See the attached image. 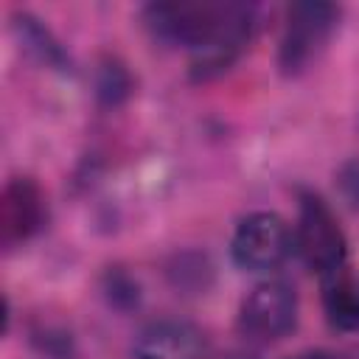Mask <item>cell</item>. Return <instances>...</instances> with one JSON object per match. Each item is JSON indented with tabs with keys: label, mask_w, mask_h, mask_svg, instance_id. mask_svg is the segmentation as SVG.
Returning <instances> with one entry per match:
<instances>
[{
	"label": "cell",
	"mask_w": 359,
	"mask_h": 359,
	"mask_svg": "<svg viewBox=\"0 0 359 359\" xmlns=\"http://www.w3.org/2000/svg\"><path fill=\"white\" fill-rule=\"evenodd\" d=\"M157 42L194 53L191 79L208 81L233 67L258 28V6L236 0H168L143 8Z\"/></svg>",
	"instance_id": "obj_1"
},
{
	"label": "cell",
	"mask_w": 359,
	"mask_h": 359,
	"mask_svg": "<svg viewBox=\"0 0 359 359\" xmlns=\"http://www.w3.org/2000/svg\"><path fill=\"white\" fill-rule=\"evenodd\" d=\"M339 6L323 0H300L286 6V20L278 42V70L286 79L303 76L328 48L337 25Z\"/></svg>",
	"instance_id": "obj_2"
},
{
	"label": "cell",
	"mask_w": 359,
	"mask_h": 359,
	"mask_svg": "<svg viewBox=\"0 0 359 359\" xmlns=\"http://www.w3.org/2000/svg\"><path fill=\"white\" fill-rule=\"evenodd\" d=\"M294 250L306 261L320 280L345 272L348 241L345 233L323 196L314 191H300L297 202V224H294Z\"/></svg>",
	"instance_id": "obj_3"
},
{
	"label": "cell",
	"mask_w": 359,
	"mask_h": 359,
	"mask_svg": "<svg viewBox=\"0 0 359 359\" xmlns=\"http://www.w3.org/2000/svg\"><path fill=\"white\" fill-rule=\"evenodd\" d=\"M294 250V230L272 210H255L236 224L230 238V255L244 272H275Z\"/></svg>",
	"instance_id": "obj_4"
},
{
	"label": "cell",
	"mask_w": 359,
	"mask_h": 359,
	"mask_svg": "<svg viewBox=\"0 0 359 359\" xmlns=\"http://www.w3.org/2000/svg\"><path fill=\"white\" fill-rule=\"evenodd\" d=\"M238 328L252 342H278L297 328V294L283 280L258 283L238 309Z\"/></svg>",
	"instance_id": "obj_5"
},
{
	"label": "cell",
	"mask_w": 359,
	"mask_h": 359,
	"mask_svg": "<svg viewBox=\"0 0 359 359\" xmlns=\"http://www.w3.org/2000/svg\"><path fill=\"white\" fill-rule=\"evenodd\" d=\"M135 359H210V345L205 331L191 320L160 317L140 328Z\"/></svg>",
	"instance_id": "obj_6"
},
{
	"label": "cell",
	"mask_w": 359,
	"mask_h": 359,
	"mask_svg": "<svg viewBox=\"0 0 359 359\" xmlns=\"http://www.w3.org/2000/svg\"><path fill=\"white\" fill-rule=\"evenodd\" d=\"M48 219L45 194L28 177H14L6 182L0 194V238L3 247L11 250L14 244L28 241L42 230Z\"/></svg>",
	"instance_id": "obj_7"
},
{
	"label": "cell",
	"mask_w": 359,
	"mask_h": 359,
	"mask_svg": "<svg viewBox=\"0 0 359 359\" xmlns=\"http://www.w3.org/2000/svg\"><path fill=\"white\" fill-rule=\"evenodd\" d=\"M11 28H14L17 42L22 45V50L34 62H39V65H45L50 70H59V73H70L73 70V62H70L67 50L62 48V42L53 36V31L42 20H36L28 11H17L11 17Z\"/></svg>",
	"instance_id": "obj_8"
},
{
	"label": "cell",
	"mask_w": 359,
	"mask_h": 359,
	"mask_svg": "<svg viewBox=\"0 0 359 359\" xmlns=\"http://www.w3.org/2000/svg\"><path fill=\"white\" fill-rule=\"evenodd\" d=\"M323 306L334 328L359 331V283L348 272L323 280Z\"/></svg>",
	"instance_id": "obj_9"
},
{
	"label": "cell",
	"mask_w": 359,
	"mask_h": 359,
	"mask_svg": "<svg viewBox=\"0 0 359 359\" xmlns=\"http://www.w3.org/2000/svg\"><path fill=\"white\" fill-rule=\"evenodd\" d=\"M95 95L104 107H118L132 95V76L118 59H104L95 70Z\"/></svg>",
	"instance_id": "obj_10"
},
{
	"label": "cell",
	"mask_w": 359,
	"mask_h": 359,
	"mask_svg": "<svg viewBox=\"0 0 359 359\" xmlns=\"http://www.w3.org/2000/svg\"><path fill=\"white\" fill-rule=\"evenodd\" d=\"M168 278L174 283V289H185V292H205L213 280V269L210 264L199 255V252H185V255H177L171 269H168Z\"/></svg>",
	"instance_id": "obj_11"
},
{
	"label": "cell",
	"mask_w": 359,
	"mask_h": 359,
	"mask_svg": "<svg viewBox=\"0 0 359 359\" xmlns=\"http://www.w3.org/2000/svg\"><path fill=\"white\" fill-rule=\"evenodd\" d=\"M104 294L109 300V306L121 309V311H129V309H137L140 303V286L137 280L123 272V269H109L104 275Z\"/></svg>",
	"instance_id": "obj_12"
},
{
	"label": "cell",
	"mask_w": 359,
	"mask_h": 359,
	"mask_svg": "<svg viewBox=\"0 0 359 359\" xmlns=\"http://www.w3.org/2000/svg\"><path fill=\"white\" fill-rule=\"evenodd\" d=\"M337 185H339V194L345 196V202L351 208H359V160H348L337 171Z\"/></svg>",
	"instance_id": "obj_13"
},
{
	"label": "cell",
	"mask_w": 359,
	"mask_h": 359,
	"mask_svg": "<svg viewBox=\"0 0 359 359\" xmlns=\"http://www.w3.org/2000/svg\"><path fill=\"white\" fill-rule=\"evenodd\" d=\"M289 359H342L339 353H331V351H323V348H314V351H300Z\"/></svg>",
	"instance_id": "obj_14"
}]
</instances>
